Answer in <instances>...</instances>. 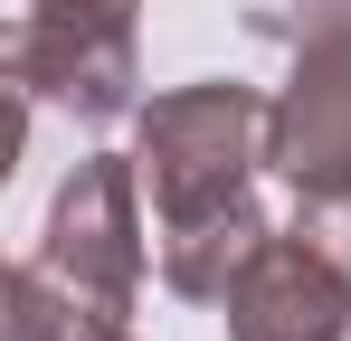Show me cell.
<instances>
[{
	"instance_id": "7a4b0ae2",
	"label": "cell",
	"mask_w": 351,
	"mask_h": 341,
	"mask_svg": "<svg viewBox=\"0 0 351 341\" xmlns=\"http://www.w3.org/2000/svg\"><path fill=\"white\" fill-rule=\"evenodd\" d=\"M29 256H38L95 323H133V303H143V266H152L143 162H133V152H86V162L58 180L48 227H38Z\"/></svg>"
},
{
	"instance_id": "9c48e42d",
	"label": "cell",
	"mask_w": 351,
	"mask_h": 341,
	"mask_svg": "<svg viewBox=\"0 0 351 341\" xmlns=\"http://www.w3.org/2000/svg\"><path fill=\"white\" fill-rule=\"evenodd\" d=\"M86 341H143V332H133V323H114V332H86Z\"/></svg>"
},
{
	"instance_id": "5b68a950",
	"label": "cell",
	"mask_w": 351,
	"mask_h": 341,
	"mask_svg": "<svg viewBox=\"0 0 351 341\" xmlns=\"http://www.w3.org/2000/svg\"><path fill=\"white\" fill-rule=\"evenodd\" d=\"M0 66L29 114L66 123H123L143 114V57L133 38H48V29H0Z\"/></svg>"
},
{
	"instance_id": "8992f818",
	"label": "cell",
	"mask_w": 351,
	"mask_h": 341,
	"mask_svg": "<svg viewBox=\"0 0 351 341\" xmlns=\"http://www.w3.org/2000/svg\"><path fill=\"white\" fill-rule=\"evenodd\" d=\"M86 332H114V323H95L38 256H19L10 266V341H86Z\"/></svg>"
},
{
	"instance_id": "6da1fadb",
	"label": "cell",
	"mask_w": 351,
	"mask_h": 341,
	"mask_svg": "<svg viewBox=\"0 0 351 341\" xmlns=\"http://www.w3.org/2000/svg\"><path fill=\"white\" fill-rule=\"evenodd\" d=\"M133 162L152 199V266L180 303H228L247 256L276 237L256 180L276 170V95L199 76L133 114Z\"/></svg>"
},
{
	"instance_id": "277c9868",
	"label": "cell",
	"mask_w": 351,
	"mask_h": 341,
	"mask_svg": "<svg viewBox=\"0 0 351 341\" xmlns=\"http://www.w3.org/2000/svg\"><path fill=\"white\" fill-rule=\"evenodd\" d=\"M219 313H228V341H351V275L294 227H276Z\"/></svg>"
},
{
	"instance_id": "52a82bcc",
	"label": "cell",
	"mask_w": 351,
	"mask_h": 341,
	"mask_svg": "<svg viewBox=\"0 0 351 341\" xmlns=\"http://www.w3.org/2000/svg\"><path fill=\"white\" fill-rule=\"evenodd\" d=\"M143 0H10V29H48V38H133Z\"/></svg>"
},
{
	"instance_id": "3957f363",
	"label": "cell",
	"mask_w": 351,
	"mask_h": 341,
	"mask_svg": "<svg viewBox=\"0 0 351 341\" xmlns=\"http://www.w3.org/2000/svg\"><path fill=\"white\" fill-rule=\"evenodd\" d=\"M266 38H285L276 86V180L294 199L351 190V0H294L256 10Z\"/></svg>"
},
{
	"instance_id": "ba28073f",
	"label": "cell",
	"mask_w": 351,
	"mask_h": 341,
	"mask_svg": "<svg viewBox=\"0 0 351 341\" xmlns=\"http://www.w3.org/2000/svg\"><path fill=\"white\" fill-rule=\"evenodd\" d=\"M294 237L323 247L332 266L351 275V190H323V199H294Z\"/></svg>"
}]
</instances>
